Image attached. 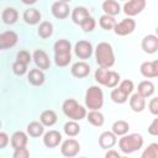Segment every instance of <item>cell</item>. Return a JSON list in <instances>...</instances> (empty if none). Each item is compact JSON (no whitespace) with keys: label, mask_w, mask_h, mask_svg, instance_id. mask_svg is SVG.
Wrapping results in <instances>:
<instances>
[{"label":"cell","mask_w":158,"mask_h":158,"mask_svg":"<svg viewBox=\"0 0 158 158\" xmlns=\"http://www.w3.org/2000/svg\"><path fill=\"white\" fill-rule=\"evenodd\" d=\"M95 58L99 67L110 68L115 63V53L110 43L100 42L95 48Z\"/></svg>","instance_id":"cell-1"},{"label":"cell","mask_w":158,"mask_h":158,"mask_svg":"<svg viewBox=\"0 0 158 158\" xmlns=\"http://www.w3.org/2000/svg\"><path fill=\"white\" fill-rule=\"evenodd\" d=\"M143 146V137L139 133H131V135H123L118 141V147L122 153L130 154Z\"/></svg>","instance_id":"cell-2"},{"label":"cell","mask_w":158,"mask_h":158,"mask_svg":"<svg viewBox=\"0 0 158 158\" xmlns=\"http://www.w3.org/2000/svg\"><path fill=\"white\" fill-rule=\"evenodd\" d=\"M62 110L67 117L74 121H80L86 116V110L81 105H79L74 99H67L62 105Z\"/></svg>","instance_id":"cell-3"},{"label":"cell","mask_w":158,"mask_h":158,"mask_svg":"<svg viewBox=\"0 0 158 158\" xmlns=\"http://www.w3.org/2000/svg\"><path fill=\"white\" fill-rule=\"evenodd\" d=\"M104 104V94L99 86H90L85 93V105L90 110H99Z\"/></svg>","instance_id":"cell-4"},{"label":"cell","mask_w":158,"mask_h":158,"mask_svg":"<svg viewBox=\"0 0 158 158\" xmlns=\"http://www.w3.org/2000/svg\"><path fill=\"white\" fill-rule=\"evenodd\" d=\"M79 151H80V144L74 138L65 139L60 146V153L64 157H74L79 153Z\"/></svg>","instance_id":"cell-5"},{"label":"cell","mask_w":158,"mask_h":158,"mask_svg":"<svg viewBox=\"0 0 158 158\" xmlns=\"http://www.w3.org/2000/svg\"><path fill=\"white\" fill-rule=\"evenodd\" d=\"M135 27H136L135 20L131 19V17H127V19H123L121 22L116 23L114 31H115V33L117 36H126V35L132 33L133 30H135Z\"/></svg>","instance_id":"cell-6"},{"label":"cell","mask_w":158,"mask_h":158,"mask_svg":"<svg viewBox=\"0 0 158 158\" xmlns=\"http://www.w3.org/2000/svg\"><path fill=\"white\" fill-rule=\"evenodd\" d=\"M146 7V0H128L123 5V12L127 16H136Z\"/></svg>","instance_id":"cell-7"},{"label":"cell","mask_w":158,"mask_h":158,"mask_svg":"<svg viewBox=\"0 0 158 158\" xmlns=\"http://www.w3.org/2000/svg\"><path fill=\"white\" fill-rule=\"evenodd\" d=\"M51 11H52V15L56 17V19H67L68 15H69V6H68V2L65 1H62V0H58L56 2H53L52 7H51Z\"/></svg>","instance_id":"cell-8"},{"label":"cell","mask_w":158,"mask_h":158,"mask_svg":"<svg viewBox=\"0 0 158 158\" xmlns=\"http://www.w3.org/2000/svg\"><path fill=\"white\" fill-rule=\"evenodd\" d=\"M74 51H75V54L77 57H79L80 59H86L91 56L93 53V46L90 42L88 41H78L75 43V47H74Z\"/></svg>","instance_id":"cell-9"},{"label":"cell","mask_w":158,"mask_h":158,"mask_svg":"<svg viewBox=\"0 0 158 158\" xmlns=\"http://www.w3.org/2000/svg\"><path fill=\"white\" fill-rule=\"evenodd\" d=\"M142 49L148 53V54H153L158 51V36L156 35H147L143 37L142 40Z\"/></svg>","instance_id":"cell-10"},{"label":"cell","mask_w":158,"mask_h":158,"mask_svg":"<svg viewBox=\"0 0 158 158\" xmlns=\"http://www.w3.org/2000/svg\"><path fill=\"white\" fill-rule=\"evenodd\" d=\"M17 35L14 31H5L0 35V48L1 49H6V48H11L17 43Z\"/></svg>","instance_id":"cell-11"},{"label":"cell","mask_w":158,"mask_h":158,"mask_svg":"<svg viewBox=\"0 0 158 158\" xmlns=\"http://www.w3.org/2000/svg\"><path fill=\"white\" fill-rule=\"evenodd\" d=\"M60 142H62V135L56 130H51L43 136V144L47 148H54Z\"/></svg>","instance_id":"cell-12"},{"label":"cell","mask_w":158,"mask_h":158,"mask_svg":"<svg viewBox=\"0 0 158 158\" xmlns=\"http://www.w3.org/2000/svg\"><path fill=\"white\" fill-rule=\"evenodd\" d=\"M33 60L40 69H48L51 65L49 57L43 49H36L33 52Z\"/></svg>","instance_id":"cell-13"},{"label":"cell","mask_w":158,"mask_h":158,"mask_svg":"<svg viewBox=\"0 0 158 158\" xmlns=\"http://www.w3.org/2000/svg\"><path fill=\"white\" fill-rule=\"evenodd\" d=\"M70 73H72V75L75 77V78H79V79H80V78H85V77H88L89 73H90V67H89V64H86L85 62H77V63H74V64L72 65Z\"/></svg>","instance_id":"cell-14"},{"label":"cell","mask_w":158,"mask_h":158,"mask_svg":"<svg viewBox=\"0 0 158 158\" xmlns=\"http://www.w3.org/2000/svg\"><path fill=\"white\" fill-rule=\"evenodd\" d=\"M117 139H116V135L114 132H110V131H105L100 135L99 137V144L101 148L104 149H109V148H112L115 144H116Z\"/></svg>","instance_id":"cell-15"},{"label":"cell","mask_w":158,"mask_h":158,"mask_svg":"<svg viewBox=\"0 0 158 158\" xmlns=\"http://www.w3.org/2000/svg\"><path fill=\"white\" fill-rule=\"evenodd\" d=\"M130 106L135 112H141L146 107V98L142 96L139 93H136L130 99Z\"/></svg>","instance_id":"cell-16"},{"label":"cell","mask_w":158,"mask_h":158,"mask_svg":"<svg viewBox=\"0 0 158 158\" xmlns=\"http://www.w3.org/2000/svg\"><path fill=\"white\" fill-rule=\"evenodd\" d=\"M27 135L22 131H16L12 136H11V146L14 149H19V148H23L27 144Z\"/></svg>","instance_id":"cell-17"},{"label":"cell","mask_w":158,"mask_h":158,"mask_svg":"<svg viewBox=\"0 0 158 158\" xmlns=\"http://www.w3.org/2000/svg\"><path fill=\"white\" fill-rule=\"evenodd\" d=\"M89 16H90V15H89V11H88V9H85L84 6H77V7H74L73 11H72V20H73V22L77 23V25H81V22H83L85 19H88Z\"/></svg>","instance_id":"cell-18"},{"label":"cell","mask_w":158,"mask_h":158,"mask_svg":"<svg viewBox=\"0 0 158 158\" xmlns=\"http://www.w3.org/2000/svg\"><path fill=\"white\" fill-rule=\"evenodd\" d=\"M102 10L106 15H110V16H116L120 14L121 11V7L118 5V2L116 0H105L102 2Z\"/></svg>","instance_id":"cell-19"},{"label":"cell","mask_w":158,"mask_h":158,"mask_svg":"<svg viewBox=\"0 0 158 158\" xmlns=\"http://www.w3.org/2000/svg\"><path fill=\"white\" fill-rule=\"evenodd\" d=\"M27 79H28L30 84L38 86V85H42L44 83V74H43L42 69H31Z\"/></svg>","instance_id":"cell-20"},{"label":"cell","mask_w":158,"mask_h":158,"mask_svg":"<svg viewBox=\"0 0 158 158\" xmlns=\"http://www.w3.org/2000/svg\"><path fill=\"white\" fill-rule=\"evenodd\" d=\"M23 20L28 25H36L41 20V12L37 9H28L23 12Z\"/></svg>","instance_id":"cell-21"},{"label":"cell","mask_w":158,"mask_h":158,"mask_svg":"<svg viewBox=\"0 0 158 158\" xmlns=\"http://www.w3.org/2000/svg\"><path fill=\"white\" fill-rule=\"evenodd\" d=\"M86 120L93 125V126H96V127H100L104 125V115L98 111V110H91L89 114H86Z\"/></svg>","instance_id":"cell-22"},{"label":"cell","mask_w":158,"mask_h":158,"mask_svg":"<svg viewBox=\"0 0 158 158\" xmlns=\"http://www.w3.org/2000/svg\"><path fill=\"white\" fill-rule=\"evenodd\" d=\"M43 132H44V125L42 122L33 121L27 125V133L31 137H40L43 135Z\"/></svg>","instance_id":"cell-23"},{"label":"cell","mask_w":158,"mask_h":158,"mask_svg":"<svg viewBox=\"0 0 158 158\" xmlns=\"http://www.w3.org/2000/svg\"><path fill=\"white\" fill-rule=\"evenodd\" d=\"M17 17H19V14H17V11L14 7H7L1 14V19H2L4 23H6V25L15 23L16 20H17Z\"/></svg>","instance_id":"cell-24"},{"label":"cell","mask_w":158,"mask_h":158,"mask_svg":"<svg viewBox=\"0 0 158 158\" xmlns=\"http://www.w3.org/2000/svg\"><path fill=\"white\" fill-rule=\"evenodd\" d=\"M40 121L44 125V126H53L57 122V114L53 110H46L41 114L40 116Z\"/></svg>","instance_id":"cell-25"},{"label":"cell","mask_w":158,"mask_h":158,"mask_svg":"<svg viewBox=\"0 0 158 158\" xmlns=\"http://www.w3.org/2000/svg\"><path fill=\"white\" fill-rule=\"evenodd\" d=\"M137 93H139L144 98H148L151 96L153 93H154V85L152 81L149 80H143L138 84V89H137Z\"/></svg>","instance_id":"cell-26"},{"label":"cell","mask_w":158,"mask_h":158,"mask_svg":"<svg viewBox=\"0 0 158 158\" xmlns=\"http://www.w3.org/2000/svg\"><path fill=\"white\" fill-rule=\"evenodd\" d=\"M37 33L40 37L42 38H48L52 36L53 33V25L49 21H43L40 23L38 28H37Z\"/></svg>","instance_id":"cell-27"},{"label":"cell","mask_w":158,"mask_h":158,"mask_svg":"<svg viewBox=\"0 0 158 158\" xmlns=\"http://www.w3.org/2000/svg\"><path fill=\"white\" fill-rule=\"evenodd\" d=\"M72 44L67 40H59L54 43V54H67L70 53Z\"/></svg>","instance_id":"cell-28"},{"label":"cell","mask_w":158,"mask_h":158,"mask_svg":"<svg viewBox=\"0 0 158 158\" xmlns=\"http://www.w3.org/2000/svg\"><path fill=\"white\" fill-rule=\"evenodd\" d=\"M99 23H100L101 28L109 31V30H114L117 22H116V20H115L114 16H110V15H106V14H105V15H102V16L100 17Z\"/></svg>","instance_id":"cell-29"},{"label":"cell","mask_w":158,"mask_h":158,"mask_svg":"<svg viewBox=\"0 0 158 158\" xmlns=\"http://www.w3.org/2000/svg\"><path fill=\"white\" fill-rule=\"evenodd\" d=\"M128 123L123 120H118V121H115L114 125H112V132L116 135V136H123L128 132Z\"/></svg>","instance_id":"cell-30"},{"label":"cell","mask_w":158,"mask_h":158,"mask_svg":"<svg viewBox=\"0 0 158 158\" xmlns=\"http://www.w3.org/2000/svg\"><path fill=\"white\" fill-rule=\"evenodd\" d=\"M127 94L118 86V88H116V89H114L112 91H111V99H112V101L114 102H116V104H123V102H126L127 101Z\"/></svg>","instance_id":"cell-31"},{"label":"cell","mask_w":158,"mask_h":158,"mask_svg":"<svg viewBox=\"0 0 158 158\" xmlns=\"http://www.w3.org/2000/svg\"><path fill=\"white\" fill-rule=\"evenodd\" d=\"M63 128H64L65 135L69 136V137H74V136H77V135L80 132V127H79V125H78L74 120L68 121V122L64 125Z\"/></svg>","instance_id":"cell-32"},{"label":"cell","mask_w":158,"mask_h":158,"mask_svg":"<svg viewBox=\"0 0 158 158\" xmlns=\"http://www.w3.org/2000/svg\"><path fill=\"white\" fill-rule=\"evenodd\" d=\"M109 68H102V67H99V69H96L95 72V80L101 84V85H105L106 83V79H107V75H109Z\"/></svg>","instance_id":"cell-33"},{"label":"cell","mask_w":158,"mask_h":158,"mask_svg":"<svg viewBox=\"0 0 158 158\" xmlns=\"http://www.w3.org/2000/svg\"><path fill=\"white\" fill-rule=\"evenodd\" d=\"M142 158H158V143H151L143 151Z\"/></svg>","instance_id":"cell-34"},{"label":"cell","mask_w":158,"mask_h":158,"mask_svg":"<svg viewBox=\"0 0 158 158\" xmlns=\"http://www.w3.org/2000/svg\"><path fill=\"white\" fill-rule=\"evenodd\" d=\"M120 81V74L116 73V72H112L110 70L109 72V75H107V79H106V83H105V86L106 88H115Z\"/></svg>","instance_id":"cell-35"},{"label":"cell","mask_w":158,"mask_h":158,"mask_svg":"<svg viewBox=\"0 0 158 158\" xmlns=\"http://www.w3.org/2000/svg\"><path fill=\"white\" fill-rule=\"evenodd\" d=\"M141 74L146 78H154V73H153V67H152V62H143L139 67Z\"/></svg>","instance_id":"cell-36"},{"label":"cell","mask_w":158,"mask_h":158,"mask_svg":"<svg viewBox=\"0 0 158 158\" xmlns=\"http://www.w3.org/2000/svg\"><path fill=\"white\" fill-rule=\"evenodd\" d=\"M72 59L70 53L67 54H54V62L58 67H67Z\"/></svg>","instance_id":"cell-37"},{"label":"cell","mask_w":158,"mask_h":158,"mask_svg":"<svg viewBox=\"0 0 158 158\" xmlns=\"http://www.w3.org/2000/svg\"><path fill=\"white\" fill-rule=\"evenodd\" d=\"M95 20L91 17V16H89L88 19H85L83 22H81V28L85 31V32H91L94 28H95Z\"/></svg>","instance_id":"cell-38"},{"label":"cell","mask_w":158,"mask_h":158,"mask_svg":"<svg viewBox=\"0 0 158 158\" xmlns=\"http://www.w3.org/2000/svg\"><path fill=\"white\" fill-rule=\"evenodd\" d=\"M12 72L16 74V75H23L26 72H27V64H23L21 62H15L12 64Z\"/></svg>","instance_id":"cell-39"},{"label":"cell","mask_w":158,"mask_h":158,"mask_svg":"<svg viewBox=\"0 0 158 158\" xmlns=\"http://www.w3.org/2000/svg\"><path fill=\"white\" fill-rule=\"evenodd\" d=\"M16 60L17 62H21L23 64H28L31 62V56L27 51H20L16 56Z\"/></svg>","instance_id":"cell-40"},{"label":"cell","mask_w":158,"mask_h":158,"mask_svg":"<svg viewBox=\"0 0 158 158\" xmlns=\"http://www.w3.org/2000/svg\"><path fill=\"white\" fill-rule=\"evenodd\" d=\"M118 86H120V88H121V89H122L127 95H128V94H131V93H132V90H133V83H132L131 80H128V79L122 80V81H121V84H120Z\"/></svg>","instance_id":"cell-41"},{"label":"cell","mask_w":158,"mask_h":158,"mask_svg":"<svg viewBox=\"0 0 158 158\" xmlns=\"http://www.w3.org/2000/svg\"><path fill=\"white\" fill-rule=\"evenodd\" d=\"M28 156H30V152L26 147L15 149V152H14V158H27Z\"/></svg>","instance_id":"cell-42"},{"label":"cell","mask_w":158,"mask_h":158,"mask_svg":"<svg viewBox=\"0 0 158 158\" xmlns=\"http://www.w3.org/2000/svg\"><path fill=\"white\" fill-rule=\"evenodd\" d=\"M148 133L152 136H158V117L154 118L148 126Z\"/></svg>","instance_id":"cell-43"},{"label":"cell","mask_w":158,"mask_h":158,"mask_svg":"<svg viewBox=\"0 0 158 158\" xmlns=\"http://www.w3.org/2000/svg\"><path fill=\"white\" fill-rule=\"evenodd\" d=\"M148 107H149L151 114H153V115H158V96H157V98H153V99L149 101Z\"/></svg>","instance_id":"cell-44"},{"label":"cell","mask_w":158,"mask_h":158,"mask_svg":"<svg viewBox=\"0 0 158 158\" xmlns=\"http://www.w3.org/2000/svg\"><path fill=\"white\" fill-rule=\"evenodd\" d=\"M9 143V136L5 132H0V148H5Z\"/></svg>","instance_id":"cell-45"},{"label":"cell","mask_w":158,"mask_h":158,"mask_svg":"<svg viewBox=\"0 0 158 158\" xmlns=\"http://www.w3.org/2000/svg\"><path fill=\"white\" fill-rule=\"evenodd\" d=\"M105 157H106V158H120V154H118V152L110 149V151L105 154Z\"/></svg>","instance_id":"cell-46"},{"label":"cell","mask_w":158,"mask_h":158,"mask_svg":"<svg viewBox=\"0 0 158 158\" xmlns=\"http://www.w3.org/2000/svg\"><path fill=\"white\" fill-rule=\"evenodd\" d=\"M152 67H153L154 77H158V59H156V60L152 62Z\"/></svg>","instance_id":"cell-47"},{"label":"cell","mask_w":158,"mask_h":158,"mask_svg":"<svg viewBox=\"0 0 158 158\" xmlns=\"http://www.w3.org/2000/svg\"><path fill=\"white\" fill-rule=\"evenodd\" d=\"M23 4H26V5H32V4H35L37 0H21Z\"/></svg>","instance_id":"cell-48"},{"label":"cell","mask_w":158,"mask_h":158,"mask_svg":"<svg viewBox=\"0 0 158 158\" xmlns=\"http://www.w3.org/2000/svg\"><path fill=\"white\" fill-rule=\"evenodd\" d=\"M156 33H157V36H158V26H157V28H156Z\"/></svg>","instance_id":"cell-49"},{"label":"cell","mask_w":158,"mask_h":158,"mask_svg":"<svg viewBox=\"0 0 158 158\" xmlns=\"http://www.w3.org/2000/svg\"><path fill=\"white\" fill-rule=\"evenodd\" d=\"M62 1H65V2H69V1H72V0H62Z\"/></svg>","instance_id":"cell-50"}]
</instances>
